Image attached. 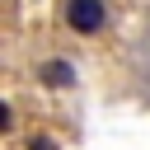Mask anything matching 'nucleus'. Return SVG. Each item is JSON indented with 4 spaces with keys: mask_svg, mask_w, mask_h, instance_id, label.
<instances>
[{
    "mask_svg": "<svg viewBox=\"0 0 150 150\" xmlns=\"http://www.w3.org/2000/svg\"><path fill=\"white\" fill-rule=\"evenodd\" d=\"M103 0H66V23L75 33H98L103 28Z\"/></svg>",
    "mask_w": 150,
    "mask_h": 150,
    "instance_id": "1",
    "label": "nucleus"
},
{
    "mask_svg": "<svg viewBox=\"0 0 150 150\" xmlns=\"http://www.w3.org/2000/svg\"><path fill=\"white\" fill-rule=\"evenodd\" d=\"M38 80L52 84V89H66V84H75V66L70 61H42L38 66Z\"/></svg>",
    "mask_w": 150,
    "mask_h": 150,
    "instance_id": "2",
    "label": "nucleus"
},
{
    "mask_svg": "<svg viewBox=\"0 0 150 150\" xmlns=\"http://www.w3.org/2000/svg\"><path fill=\"white\" fill-rule=\"evenodd\" d=\"M28 150H56V141H52V136H33V141H28Z\"/></svg>",
    "mask_w": 150,
    "mask_h": 150,
    "instance_id": "3",
    "label": "nucleus"
}]
</instances>
